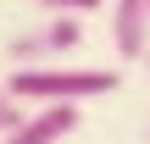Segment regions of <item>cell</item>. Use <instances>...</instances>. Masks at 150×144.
Here are the masks:
<instances>
[{
	"instance_id": "cell-1",
	"label": "cell",
	"mask_w": 150,
	"mask_h": 144,
	"mask_svg": "<svg viewBox=\"0 0 150 144\" xmlns=\"http://www.w3.org/2000/svg\"><path fill=\"white\" fill-rule=\"evenodd\" d=\"M122 78L117 72H100V67H17L11 78H6V89L17 94V100H39V105H50V100H89V94H111Z\"/></svg>"
},
{
	"instance_id": "cell-2",
	"label": "cell",
	"mask_w": 150,
	"mask_h": 144,
	"mask_svg": "<svg viewBox=\"0 0 150 144\" xmlns=\"http://www.w3.org/2000/svg\"><path fill=\"white\" fill-rule=\"evenodd\" d=\"M78 39H83L78 17H56V22H45V28H33V33H17V39L6 44V55H11L17 67H50L56 55L78 50Z\"/></svg>"
},
{
	"instance_id": "cell-3",
	"label": "cell",
	"mask_w": 150,
	"mask_h": 144,
	"mask_svg": "<svg viewBox=\"0 0 150 144\" xmlns=\"http://www.w3.org/2000/svg\"><path fill=\"white\" fill-rule=\"evenodd\" d=\"M111 44H117L122 61L150 55V6L145 0H117L111 6Z\"/></svg>"
},
{
	"instance_id": "cell-4",
	"label": "cell",
	"mask_w": 150,
	"mask_h": 144,
	"mask_svg": "<svg viewBox=\"0 0 150 144\" xmlns=\"http://www.w3.org/2000/svg\"><path fill=\"white\" fill-rule=\"evenodd\" d=\"M72 128H78V105H72V100H50L45 111L22 117V128H11L6 144H61Z\"/></svg>"
},
{
	"instance_id": "cell-5",
	"label": "cell",
	"mask_w": 150,
	"mask_h": 144,
	"mask_svg": "<svg viewBox=\"0 0 150 144\" xmlns=\"http://www.w3.org/2000/svg\"><path fill=\"white\" fill-rule=\"evenodd\" d=\"M22 117H28V111H22V100H17V94H11V89L0 83V133H11V128H22Z\"/></svg>"
},
{
	"instance_id": "cell-6",
	"label": "cell",
	"mask_w": 150,
	"mask_h": 144,
	"mask_svg": "<svg viewBox=\"0 0 150 144\" xmlns=\"http://www.w3.org/2000/svg\"><path fill=\"white\" fill-rule=\"evenodd\" d=\"M45 11H56V17H83V11H95L100 0H39Z\"/></svg>"
},
{
	"instance_id": "cell-7",
	"label": "cell",
	"mask_w": 150,
	"mask_h": 144,
	"mask_svg": "<svg viewBox=\"0 0 150 144\" xmlns=\"http://www.w3.org/2000/svg\"><path fill=\"white\" fill-rule=\"evenodd\" d=\"M145 6H150V0H145Z\"/></svg>"
}]
</instances>
